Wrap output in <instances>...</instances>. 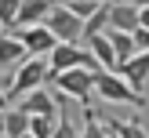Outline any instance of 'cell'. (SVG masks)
<instances>
[{
  "label": "cell",
  "mask_w": 149,
  "mask_h": 138,
  "mask_svg": "<svg viewBox=\"0 0 149 138\" xmlns=\"http://www.w3.org/2000/svg\"><path fill=\"white\" fill-rule=\"evenodd\" d=\"M47 80L58 87V94H69V98L80 102V105H91V98H95V69H84V65L62 69V73L47 69Z\"/></svg>",
  "instance_id": "1"
},
{
  "label": "cell",
  "mask_w": 149,
  "mask_h": 138,
  "mask_svg": "<svg viewBox=\"0 0 149 138\" xmlns=\"http://www.w3.org/2000/svg\"><path fill=\"white\" fill-rule=\"evenodd\" d=\"M95 94L109 105H142V94L131 91V84L120 73H106V69H95Z\"/></svg>",
  "instance_id": "2"
},
{
  "label": "cell",
  "mask_w": 149,
  "mask_h": 138,
  "mask_svg": "<svg viewBox=\"0 0 149 138\" xmlns=\"http://www.w3.org/2000/svg\"><path fill=\"white\" fill-rule=\"evenodd\" d=\"M44 80H47V62H44L40 55H29L22 65H15L11 87H7V98H22V94L36 91V87H44Z\"/></svg>",
  "instance_id": "3"
},
{
  "label": "cell",
  "mask_w": 149,
  "mask_h": 138,
  "mask_svg": "<svg viewBox=\"0 0 149 138\" xmlns=\"http://www.w3.org/2000/svg\"><path fill=\"white\" fill-rule=\"evenodd\" d=\"M44 26L55 33L58 44H80L84 40V18H77V15L65 4H58V0H55V7H51V15L44 18Z\"/></svg>",
  "instance_id": "4"
},
{
  "label": "cell",
  "mask_w": 149,
  "mask_h": 138,
  "mask_svg": "<svg viewBox=\"0 0 149 138\" xmlns=\"http://www.w3.org/2000/svg\"><path fill=\"white\" fill-rule=\"evenodd\" d=\"M77 65H84V69H98V62L91 58V51L80 47V44H55V47L47 51V69L51 73L77 69Z\"/></svg>",
  "instance_id": "5"
},
{
  "label": "cell",
  "mask_w": 149,
  "mask_h": 138,
  "mask_svg": "<svg viewBox=\"0 0 149 138\" xmlns=\"http://www.w3.org/2000/svg\"><path fill=\"white\" fill-rule=\"evenodd\" d=\"M15 36L22 40V47L29 51V55H47L51 47H55V33H51L44 22H36V26H22V29H15Z\"/></svg>",
  "instance_id": "6"
},
{
  "label": "cell",
  "mask_w": 149,
  "mask_h": 138,
  "mask_svg": "<svg viewBox=\"0 0 149 138\" xmlns=\"http://www.w3.org/2000/svg\"><path fill=\"white\" fill-rule=\"evenodd\" d=\"M18 109L26 116H51V120H58V98L51 91H44V87L22 94V98H18Z\"/></svg>",
  "instance_id": "7"
},
{
  "label": "cell",
  "mask_w": 149,
  "mask_h": 138,
  "mask_svg": "<svg viewBox=\"0 0 149 138\" xmlns=\"http://www.w3.org/2000/svg\"><path fill=\"white\" fill-rule=\"evenodd\" d=\"M116 73H120L124 80L131 84V91L142 94L146 91V80H149V51H138V55H131L127 62L116 65Z\"/></svg>",
  "instance_id": "8"
},
{
  "label": "cell",
  "mask_w": 149,
  "mask_h": 138,
  "mask_svg": "<svg viewBox=\"0 0 149 138\" xmlns=\"http://www.w3.org/2000/svg\"><path fill=\"white\" fill-rule=\"evenodd\" d=\"M106 29L135 33V29H138V7L131 4V0H113V4H109V26Z\"/></svg>",
  "instance_id": "9"
},
{
  "label": "cell",
  "mask_w": 149,
  "mask_h": 138,
  "mask_svg": "<svg viewBox=\"0 0 149 138\" xmlns=\"http://www.w3.org/2000/svg\"><path fill=\"white\" fill-rule=\"evenodd\" d=\"M84 47L91 51V58L98 62V69H106V73H116V55H113V44H109V36H106V33L84 36Z\"/></svg>",
  "instance_id": "10"
},
{
  "label": "cell",
  "mask_w": 149,
  "mask_h": 138,
  "mask_svg": "<svg viewBox=\"0 0 149 138\" xmlns=\"http://www.w3.org/2000/svg\"><path fill=\"white\" fill-rule=\"evenodd\" d=\"M29 58V51L22 47V40L15 33H0V73L15 69V65H22Z\"/></svg>",
  "instance_id": "11"
},
{
  "label": "cell",
  "mask_w": 149,
  "mask_h": 138,
  "mask_svg": "<svg viewBox=\"0 0 149 138\" xmlns=\"http://www.w3.org/2000/svg\"><path fill=\"white\" fill-rule=\"evenodd\" d=\"M51 7H55V0H22V4H18V15H15V29L44 22L51 15Z\"/></svg>",
  "instance_id": "12"
},
{
  "label": "cell",
  "mask_w": 149,
  "mask_h": 138,
  "mask_svg": "<svg viewBox=\"0 0 149 138\" xmlns=\"http://www.w3.org/2000/svg\"><path fill=\"white\" fill-rule=\"evenodd\" d=\"M26 131H29V116L18 105H7L4 109V138H22Z\"/></svg>",
  "instance_id": "13"
},
{
  "label": "cell",
  "mask_w": 149,
  "mask_h": 138,
  "mask_svg": "<svg viewBox=\"0 0 149 138\" xmlns=\"http://www.w3.org/2000/svg\"><path fill=\"white\" fill-rule=\"evenodd\" d=\"M106 36H109V44H113L116 65H120V62H127L131 55H138V47H135V40H131V33H120V29H106Z\"/></svg>",
  "instance_id": "14"
},
{
  "label": "cell",
  "mask_w": 149,
  "mask_h": 138,
  "mask_svg": "<svg viewBox=\"0 0 149 138\" xmlns=\"http://www.w3.org/2000/svg\"><path fill=\"white\" fill-rule=\"evenodd\" d=\"M102 123H106V131L113 138H149L138 120H102Z\"/></svg>",
  "instance_id": "15"
},
{
  "label": "cell",
  "mask_w": 149,
  "mask_h": 138,
  "mask_svg": "<svg viewBox=\"0 0 149 138\" xmlns=\"http://www.w3.org/2000/svg\"><path fill=\"white\" fill-rule=\"evenodd\" d=\"M109 26V4H98L91 15L84 18V36H95V33H106Z\"/></svg>",
  "instance_id": "16"
},
{
  "label": "cell",
  "mask_w": 149,
  "mask_h": 138,
  "mask_svg": "<svg viewBox=\"0 0 149 138\" xmlns=\"http://www.w3.org/2000/svg\"><path fill=\"white\" fill-rule=\"evenodd\" d=\"M51 138H80V127L73 123V116L62 109V102H58V120H55V135Z\"/></svg>",
  "instance_id": "17"
},
{
  "label": "cell",
  "mask_w": 149,
  "mask_h": 138,
  "mask_svg": "<svg viewBox=\"0 0 149 138\" xmlns=\"http://www.w3.org/2000/svg\"><path fill=\"white\" fill-rule=\"evenodd\" d=\"M80 138H109V131H106V123H102L95 113H87V109H84V127H80Z\"/></svg>",
  "instance_id": "18"
},
{
  "label": "cell",
  "mask_w": 149,
  "mask_h": 138,
  "mask_svg": "<svg viewBox=\"0 0 149 138\" xmlns=\"http://www.w3.org/2000/svg\"><path fill=\"white\" fill-rule=\"evenodd\" d=\"M29 135L33 138H51L55 135V120L51 116H29Z\"/></svg>",
  "instance_id": "19"
},
{
  "label": "cell",
  "mask_w": 149,
  "mask_h": 138,
  "mask_svg": "<svg viewBox=\"0 0 149 138\" xmlns=\"http://www.w3.org/2000/svg\"><path fill=\"white\" fill-rule=\"evenodd\" d=\"M18 4H22V0H0V26L15 29V15H18Z\"/></svg>",
  "instance_id": "20"
},
{
  "label": "cell",
  "mask_w": 149,
  "mask_h": 138,
  "mask_svg": "<svg viewBox=\"0 0 149 138\" xmlns=\"http://www.w3.org/2000/svg\"><path fill=\"white\" fill-rule=\"evenodd\" d=\"M65 7H69V11L77 15V18H87V15H91L98 4H95V0H73V4H65Z\"/></svg>",
  "instance_id": "21"
},
{
  "label": "cell",
  "mask_w": 149,
  "mask_h": 138,
  "mask_svg": "<svg viewBox=\"0 0 149 138\" xmlns=\"http://www.w3.org/2000/svg\"><path fill=\"white\" fill-rule=\"evenodd\" d=\"M131 40H135V47H138V51H149V29L138 26L135 33H131Z\"/></svg>",
  "instance_id": "22"
},
{
  "label": "cell",
  "mask_w": 149,
  "mask_h": 138,
  "mask_svg": "<svg viewBox=\"0 0 149 138\" xmlns=\"http://www.w3.org/2000/svg\"><path fill=\"white\" fill-rule=\"evenodd\" d=\"M138 26L149 29V7H138Z\"/></svg>",
  "instance_id": "23"
},
{
  "label": "cell",
  "mask_w": 149,
  "mask_h": 138,
  "mask_svg": "<svg viewBox=\"0 0 149 138\" xmlns=\"http://www.w3.org/2000/svg\"><path fill=\"white\" fill-rule=\"evenodd\" d=\"M7 105H11V98H7V91H0V113H4Z\"/></svg>",
  "instance_id": "24"
},
{
  "label": "cell",
  "mask_w": 149,
  "mask_h": 138,
  "mask_svg": "<svg viewBox=\"0 0 149 138\" xmlns=\"http://www.w3.org/2000/svg\"><path fill=\"white\" fill-rule=\"evenodd\" d=\"M131 4H135V7H149V0H131Z\"/></svg>",
  "instance_id": "25"
},
{
  "label": "cell",
  "mask_w": 149,
  "mask_h": 138,
  "mask_svg": "<svg viewBox=\"0 0 149 138\" xmlns=\"http://www.w3.org/2000/svg\"><path fill=\"white\" fill-rule=\"evenodd\" d=\"M0 138H4V113H0Z\"/></svg>",
  "instance_id": "26"
},
{
  "label": "cell",
  "mask_w": 149,
  "mask_h": 138,
  "mask_svg": "<svg viewBox=\"0 0 149 138\" xmlns=\"http://www.w3.org/2000/svg\"><path fill=\"white\" fill-rule=\"evenodd\" d=\"M95 4H113V0H95Z\"/></svg>",
  "instance_id": "27"
},
{
  "label": "cell",
  "mask_w": 149,
  "mask_h": 138,
  "mask_svg": "<svg viewBox=\"0 0 149 138\" xmlns=\"http://www.w3.org/2000/svg\"><path fill=\"white\" fill-rule=\"evenodd\" d=\"M58 4H73V0H58Z\"/></svg>",
  "instance_id": "28"
},
{
  "label": "cell",
  "mask_w": 149,
  "mask_h": 138,
  "mask_svg": "<svg viewBox=\"0 0 149 138\" xmlns=\"http://www.w3.org/2000/svg\"><path fill=\"white\" fill-rule=\"evenodd\" d=\"M22 138H33V135H29V131H26V135H22Z\"/></svg>",
  "instance_id": "29"
},
{
  "label": "cell",
  "mask_w": 149,
  "mask_h": 138,
  "mask_svg": "<svg viewBox=\"0 0 149 138\" xmlns=\"http://www.w3.org/2000/svg\"><path fill=\"white\" fill-rule=\"evenodd\" d=\"M109 138H113V135H109Z\"/></svg>",
  "instance_id": "30"
}]
</instances>
